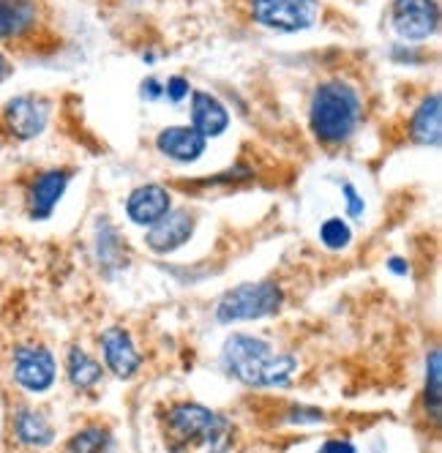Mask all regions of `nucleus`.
Instances as JSON below:
<instances>
[{
    "mask_svg": "<svg viewBox=\"0 0 442 453\" xmlns=\"http://www.w3.org/2000/svg\"><path fill=\"white\" fill-rule=\"evenodd\" d=\"M66 372H69V380L74 388H82V391H88V388H93L99 380H102V364L93 361L90 355L80 347H72L69 349V361H66Z\"/></svg>",
    "mask_w": 442,
    "mask_h": 453,
    "instance_id": "obj_18",
    "label": "nucleus"
},
{
    "mask_svg": "<svg viewBox=\"0 0 442 453\" xmlns=\"http://www.w3.org/2000/svg\"><path fill=\"white\" fill-rule=\"evenodd\" d=\"M50 120V104L39 96H17L4 107V126L14 140H34Z\"/></svg>",
    "mask_w": 442,
    "mask_h": 453,
    "instance_id": "obj_8",
    "label": "nucleus"
},
{
    "mask_svg": "<svg viewBox=\"0 0 442 453\" xmlns=\"http://www.w3.org/2000/svg\"><path fill=\"white\" fill-rule=\"evenodd\" d=\"M112 445V437L107 429H85L80 432L77 437L69 440V450H102V448H110Z\"/></svg>",
    "mask_w": 442,
    "mask_h": 453,
    "instance_id": "obj_21",
    "label": "nucleus"
},
{
    "mask_svg": "<svg viewBox=\"0 0 442 453\" xmlns=\"http://www.w3.org/2000/svg\"><path fill=\"white\" fill-rule=\"evenodd\" d=\"M164 93H167V99L172 102V104H180L186 96H188V82L183 80V77H172L167 85H164Z\"/></svg>",
    "mask_w": 442,
    "mask_h": 453,
    "instance_id": "obj_23",
    "label": "nucleus"
},
{
    "mask_svg": "<svg viewBox=\"0 0 442 453\" xmlns=\"http://www.w3.org/2000/svg\"><path fill=\"white\" fill-rule=\"evenodd\" d=\"M162 93H164V85L159 80H145V85H142V96H145V99H159Z\"/></svg>",
    "mask_w": 442,
    "mask_h": 453,
    "instance_id": "obj_25",
    "label": "nucleus"
},
{
    "mask_svg": "<svg viewBox=\"0 0 442 453\" xmlns=\"http://www.w3.org/2000/svg\"><path fill=\"white\" fill-rule=\"evenodd\" d=\"M293 424H317V420H323V412L320 410H311L306 412V407H295V412L290 415Z\"/></svg>",
    "mask_w": 442,
    "mask_h": 453,
    "instance_id": "obj_24",
    "label": "nucleus"
},
{
    "mask_svg": "<svg viewBox=\"0 0 442 453\" xmlns=\"http://www.w3.org/2000/svg\"><path fill=\"white\" fill-rule=\"evenodd\" d=\"M192 126L205 137H218V134L227 132L230 112L216 99V96H210L205 90H194V96H192Z\"/></svg>",
    "mask_w": 442,
    "mask_h": 453,
    "instance_id": "obj_14",
    "label": "nucleus"
},
{
    "mask_svg": "<svg viewBox=\"0 0 442 453\" xmlns=\"http://www.w3.org/2000/svg\"><path fill=\"white\" fill-rule=\"evenodd\" d=\"M69 180H72V173H66V170L42 173L34 180V186H30V216H34V219H47L52 213V208L60 203Z\"/></svg>",
    "mask_w": 442,
    "mask_h": 453,
    "instance_id": "obj_13",
    "label": "nucleus"
},
{
    "mask_svg": "<svg viewBox=\"0 0 442 453\" xmlns=\"http://www.w3.org/2000/svg\"><path fill=\"white\" fill-rule=\"evenodd\" d=\"M363 104L353 85L341 80H328L317 85L309 107V126L314 137L325 145H341L350 140L361 120Z\"/></svg>",
    "mask_w": 442,
    "mask_h": 453,
    "instance_id": "obj_2",
    "label": "nucleus"
},
{
    "mask_svg": "<svg viewBox=\"0 0 442 453\" xmlns=\"http://www.w3.org/2000/svg\"><path fill=\"white\" fill-rule=\"evenodd\" d=\"M9 74V63H6V58L4 55H0V80H4Z\"/></svg>",
    "mask_w": 442,
    "mask_h": 453,
    "instance_id": "obj_27",
    "label": "nucleus"
},
{
    "mask_svg": "<svg viewBox=\"0 0 442 453\" xmlns=\"http://www.w3.org/2000/svg\"><path fill=\"white\" fill-rule=\"evenodd\" d=\"M167 211H170V191L159 183L137 186L129 194V200H126V213H129V219L140 226H150Z\"/></svg>",
    "mask_w": 442,
    "mask_h": 453,
    "instance_id": "obj_11",
    "label": "nucleus"
},
{
    "mask_svg": "<svg viewBox=\"0 0 442 453\" xmlns=\"http://www.w3.org/2000/svg\"><path fill=\"white\" fill-rule=\"evenodd\" d=\"M409 137L413 142L423 145V148H437L442 140V118H439V96H431L426 99L418 112L409 120Z\"/></svg>",
    "mask_w": 442,
    "mask_h": 453,
    "instance_id": "obj_16",
    "label": "nucleus"
},
{
    "mask_svg": "<svg viewBox=\"0 0 442 453\" xmlns=\"http://www.w3.org/2000/svg\"><path fill=\"white\" fill-rule=\"evenodd\" d=\"M225 366L248 388H287L298 372V361L276 352L265 339L235 334L225 344Z\"/></svg>",
    "mask_w": 442,
    "mask_h": 453,
    "instance_id": "obj_1",
    "label": "nucleus"
},
{
    "mask_svg": "<svg viewBox=\"0 0 442 453\" xmlns=\"http://www.w3.org/2000/svg\"><path fill=\"white\" fill-rule=\"evenodd\" d=\"M167 426L172 429L175 437L183 440V445H210V448H218L230 432L227 420L218 412L194 402L175 404L167 412Z\"/></svg>",
    "mask_w": 442,
    "mask_h": 453,
    "instance_id": "obj_4",
    "label": "nucleus"
},
{
    "mask_svg": "<svg viewBox=\"0 0 442 453\" xmlns=\"http://www.w3.org/2000/svg\"><path fill=\"white\" fill-rule=\"evenodd\" d=\"M281 301H284V293L276 281H248V284L230 289V293L218 301L216 319L225 322V326L240 322V319H263L278 311Z\"/></svg>",
    "mask_w": 442,
    "mask_h": 453,
    "instance_id": "obj_3",
    "label": "nucleus"
},
{
    "mask_svg": "<svg viewBox=\"0 0 442 453\" xmlns=\"http://www.w3.org/2000/svg\"><path fill=\"white\" fill-rule=\"evenodd\" d=\"M391 271H393V273H401V276H407L409 265H407V263H401V260H391Z\"/></svg>",
    "mask_w": 442,
    "mask_h": 453,
    "instance_id": "obj_26",
    "label": "nucleus"
},
{
    "mask_svg": "<svg viewBox=\"0 0 442 453\" xmlns=\"http://www.w3.org/2000/svg\"><path fill=\"white\" fill-rule=\"evenodd\" d=\"M251 17L276 34H298L317 22L320 0H251Z\"/></svg>",
    "mask_w": 442,
    "mask_h": 453,
    "instance_id": "obj_5",
    "label": "nucleus"
},
{
    "mask_svg": "<svg viewBox=\"0 0 442 453\" xmlns=\"http://www.w3.org/2000/svg\"><path fill=\"white\" fill-rule=\"evenodd\" d=\"M423 404H426V412H431V418L439 420V407H442V361H439V347H434L429 352V358H426Z\"/></svg>",
    "mask_w": 442,
    "mask_h": 453,
    "instance_id": "obj_19",
    "label": "nucleus"
},
{
    "mask_svg": "<svg viewBox=\"0 0 442 453\" xmlns=\"http://www.w3.org/2000/svg\"><path fill=\"white\" fill-rule=\"evenodd\" d=\"M323 448H353V445H350V442H339V440H336V442H325Z\"/></svg>",
    "mask_w": 442,
    "mask_h": 453,
    "instance_id": "obj_28",
    "label": "nucleus"
},
{
    "mask_svg": "<svg viewBox=\"0 0 442 453\" xmlns=\"http://www.w3.org/2000/svg\"><path fill=\"white\" fill-rule=\"evenodd\" d=\"M391 25L401 42H426L439 25L437 0H393Z\"/></svg>",
    "mask_w": 442,
    "mask_h": 453,
    "instance_id": "obj_6",
    "label": "nucleus"
},
{
    "mask_svg": "<svg viewBox=\"0 0 442 453\" xmlns=\"http://www.w3.org/2000/svg\"><path fill=\"white\" fill-rule=\"evenodd\" d=\"M36 25L34 0H0V42L19 39Z\"/></svg>",
    "mask_w": 442,
    "mask_h": 453,
    "instance_id": "obj_15",
    "label": "nucleus"
},
{
    "mask_svg": "<svg viewBox=\"0 0 442 453\" xmlns=\"http://www.w3.org/2000/svg\"><path fill=\"white\" fill-rule=\"evenodd\" d=\"M194 233V219L186 211H167L159 221L150 224V230L145 235L148 249H153L156 254H170L175 249H180Z\"/></svg>",
    "mask_w": 442,
    "mask_h": 453,
    "instance_id": "obj_9",
    "label": "nucleus"
},
{
    "mask_svg": "<svg viewBox=\"0 0 442 453\" xmlns=\"http://www.w3.org/2000/svg\"><path fill=\"white\" fill-rule=\"evenodd\" d=\"M205 142L208 137L200 134L194 126H172L156 137V148L175 161H183V165L197 161L205 153Z\"/></svg>",
    "mask_w": 442,
    "mask_h": 453,
    "instance_id": "obj_12",
    "label": "nucleus"
},
{
    "mask_svg": "<svg viewBox=\"0 0 442 453\" xmlns=\"http://www.w3.org/2000/svg\"><path fill=\"white\" fill-rule=\"evenodd\" d=\"M344 200H347V213H350L353 219H361V216H363L366 203H363L361 194L355 191V186H353V183H344Z\"/></svg>",
    "mask_w": 442,
    "mask_h": 453,
    "instance_id": "obj_22",
    "label": "nucleus"
},
{
    "mask_svg": "<svg viewBox=\"0 0 442 453\" xmlns=\"http://www.w3.org/2000/svg\"><path fill=\"white\" fill-rule=\"evenodd\" d=\"M14 434L22 445H30V448H44L55 437L50 420L30 407H22L14 412Z\"/></svg>",
    "mask_w": 442,
    "mask_h": 453,
    "instance_id": "obj_17",
    "label": "nucleus"
},
{
    "mask_svg": "<svg viewBox=\"0 0 442 453\" xmlns=\"http://www.w3.org/2000/svg\"><path fill=\"white\" fill-rule=\"evenodd\" d=\"M14 380L27 394H44L55 382V358L42 344H19L14 349Z\"/></svg>",
    "mask_w": 442,
    "mask_h": 453,
    "instance_id": "obj_7",
    "label": "nucleus"
},
{
    "mask_svg": "<svg viewBox=\"0 0 442 453\" xmlns=\"http://www.w3.org/2000/svg\"><path fill=\"white\" fill-rule=\"evenodd\" d=\"M320 241H323L331 251H341V249H347V246H350V241H353L350 224H347L344 219H339V216L328 219V221L320 226Z\"/></svg>",
    "mask_w": 442,
    "mask_h": 453,
    "instance_id": "obj_20",
    "label": "nucleus"
},
{
    "mask_svg": "<svg viewBox=\"0 0 442 453\" xmlns=\"http://www.w3.org/2000/svg\"><path fill=\"white\" fill-rule=\"evenodd\" d=\"M102 349H104V364L120 380H132L142 366V355L137 352L129 331L123 328H107L102 334Z\"/></svg>",
    "mask_w": 442,
    "mask_h": 453,
    "instance_id": "obj_10",
    "label": "nucleus"
}]
</instances>
